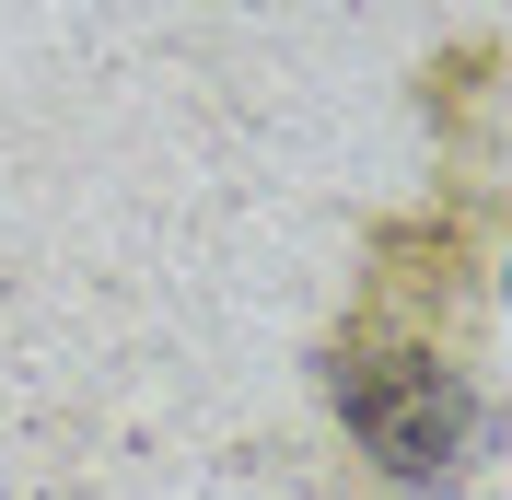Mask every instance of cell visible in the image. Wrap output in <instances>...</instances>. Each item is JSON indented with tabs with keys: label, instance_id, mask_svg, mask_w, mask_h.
<instances>
[{
	"label": "cell",
	"instance_id": "cell-1",
	"mask_svg": "<svg viewBox=\"0 0 512 500\" xmlns=\"http://www.w3.org/2000/svg\"><path fill=\"white\" fill-rule=\"evenodd\" d=\"M315 396L338 407L350 454L384 477V489H454L489 442V407L466 384L443 326H396V314H338L315 349Z\"/></svg>",
	"mask_w": 512,
	"mask_h": 500
},
{
	"label": "cell",
	"instance_id": "cell-2",
	"mask_svg": "<svg viewBox=\"0 0 512 500\" xmlns=\"http://www.w3.org/2000/svg\"><path fill=\"white\" fill-rule=\"evenodd\" d=\"M489 70H501V47H489V35H466V47H443V59H419V117L431 128H454V175H466V187H489V117H501V82H489Z\"/></svg>",
	"mask_w": 512,
	"mask_h": 500
}]
</instances>
